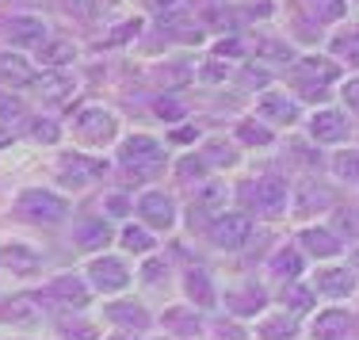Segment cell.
Here are the masks:
<instances>
[{
	"instance_id": "6da1fadb",
	"label": "cell",
	"mask_w": 359,
	"mask_h": 340,
	"mask_svg": "<svg viewBox=\"0 0 359 340\" xmlns=\"http://www.w3.org/2000/svg\"><path fill=\"white\" fill-rule=\"evenodd\" d=\"M15 215L27 218V222H62L65 215H69V207H65L62 195L54 191H42V188H31V191H20V199H15Z\"/></svg>"
},
{
	"instance_id": "ee69618b",
	"label": "cell",
	"mask_w": 359,
	"mask_h": 340,
	"mask_svg": "<svg viewBox=\"0 0 359 340\" xmlns=\"http://www.w3.org/2000/svg\"><path fill=\"white\" fill-rule=\"evenodd\" d=\"M355 210H340V215H337V226H340V233H348V237H352L355 233Z\"/></svg>"
},
{
	"instance_id": "7c38bea8",
	"label": "cell",
	"mask_w": 359,
	"mask_h": 340,
	"mask_svg": "<svg viewBox=\"0 0 359 340\" xmlns=\"http://www.w3.org/2000/svg\"><path fill=\"white\" fill-rule=\"evenodd\" d=\"M50 299L62 302V306H69V310H81V306H88L92 291L76 276H57L54 283H50Z\"/></svg>"
},
{
	"instance_id": "836d02e7",
	"label": "cell",
	"mask_w": 359,
	"mask_h": 340,
	"mask_svg": "<svg viewBox=\"0 0 359 340\" xmlns=\"http://www.w3.org/2000/svg\"><path fill=\"white\" fill-rule=\"evenodd\" d=\"M332 168H337L340 180H359V153H337Z\"/></svg>"
},
{
	"instance_id": "60d3db41",
	"label": "cell",
	"mask_w": 359,
	"mask_h": 340,
	"mask_svg": "<svg viewBox=\"0 0 359 340\" xmlns=\"http://www.w3.org/2000/svg\"><path fill=\"white\" fill-rule=\"evenodd\" d=\"M176 176H180V180H199V176H203V157H184V161H180V168H176Z\"/></svg>"
},
{
	"instance_id": "f5cc1de1",
	"label": "cell",
	"mask_w": 359,
	"mask_h": 340,
	"mask_svg": "<svg viewBox=\"0 0 359 340\" xmlns=\"http://www.w3.org/2000/svg\"><path fill=\"white\" fill-rule=\"evenodd\" d=\"M126 207H130V203H126V199H111V210H115V215H123Z\"/></svg>"
},
{
	"instance_id": "e0dca14e",
	"label": "cell",
	"mask_w": 359,
	"mask_h": 340,
	"mask_svg": "<svg viewBox=\"0 0 359 340\" xmlns=\"http://www.w3.org/2000/svg\"><path fill=\"white\" fill-rule=\"evenodd\" d=\"M348 325H352V318L344 310H321L313 318V340H340L348 333Z\"/></svg>"
},
{
	"instance_id": "3957f363",
	"label": "cell",
	"mask_w": 359,
	"mask_h": 340,
	"mask_svg": "<svg viewBox=\"0 0 359 340\" xmlns=\"http://www.w3.org/2000/svg\"><path fill=\"white\" fill-rule=\"evenodd\" d=\"M115 134H118V118L104 107H84L76 115V138L84 146H107V142H115Z\"/></svg>"
},
{
	"instance_id": "c3c4849f",
	"label": "cell",
	"mask_w": 359,
	"mask_h": 340,
	"mask_svg": "<svg viewBox=\"0 0 359 340\" xmlns=\"http://www.w3.org/2000/svg\"><path fill=\"white\" fill-rule=\"evenodd\" d=\"M344 104H352L355 111H359V81H348L344 84Z\"/></svg>"
},
{
	"instance_id": "83f0119b",
	"label": "cell",
	"mask_w": 359,
	"mask_h": 340,
	"mask_svg": "<svg viewBox=\"0 0 359 340\" xmlns=\"http://www.w3.org/2000/svg\"><path fill=\"white\" fill-rule=\"evenodd\" d=\"M332 203V195L318 188V184H302V191H298V215H313V210H325Z\"/></svg>"
},
{
	"instance_id": "f546056e",
	"label": "cell",
	"mask_w": 359,
	"mask_h": 340,
	"mask_svg": "<svg viewBox=\"0 0 359 340\" xmlns=\"http://www.w3.org/2000/svg\"><path fill=\"white\" fill-rule=\"evenodd\" d=\"M271 271H276L279 279H294L298 271H302V257H298L294 249H283V252H276V257H271Z\"/></svg>"
},
{
	"instance_id": "d6a6232c",
	"label": "cell",
	"mask_w": 359,
	"mask_h": 340,
	"mask_svg": "<svg viewBox=\"0 0 359 340\" xmlns=\"http://www.w3.org/2000/svg\"><path fill=\"white\" fill-rule=\"evenodd\" d=\"M123 245L130 252H149L153 249V233H145L142 226H126L123 229Z\"/></svg>"
},
{
	"instance_id": "7402d4cb",
	"label": "cell",
	"mask_w": 359,
	"mask_h": 340,
	"mask_svg": "<svg viewBox=\"0 0 359 340\" xmlns=\"http://www.w3.org/2000/svg\"><path fill=\"white\" fill-rule=\"evenodd\" d=\"M260 111H264V118H271V123H283V126H290L298 118V107L290 104L287 96H264L260 100Z\"/></svg>"
},
{
	"instance_id": "7bdbcfd3",
	"label": "cell",
	"mask_w": 359,
	"mask_h": 340,
	"mask_svg": "<svg viewBox=\"0 0 359 340\" xmlns=\"http://www.w3.org/2000/svg\"><path fill=\"white\" fill-rule=\"evenodd\" d=\"M138 31H142V23H138V20H134V23H123V27H115V31H111V42L134 39V35H138Z\"/></svg>"
},
{
	"instance_id": "ac0fdd59",
	"label": "cell",
	"mask_w": 359,
	"mask_h": 340,
	"mask_svg": "<svg viewBox=\"0 0 359 340\" xmlns=\"http://www.w3.org/2000/svg\"><path fill=\"white\" fill-rule=\"evenodd\" d=\"M184 291H187V299H191L195 306H203V310L218 302L215 287H210V276H207V271H199V268H191V271H187V279H184Z\"/></svg>"
},
{
	"instance_id": "9a60e30c",
	"label": "cell",
	"mask_w": 359,
	"mask_h": 340,
	"mask_svg": "<svg viewBox=\"0 0 359 340\" xmlns=\"http://www.w3.org/2000/svg\"><path fill=\"white\" fill-rule=\"evenodd\" d=\"M0 84L8 88H27L35 84V73H31V62L23 54H0Z\"/></svg>"
},
{
	"instance_id": "7a4b0ae2",
	"label": "cell",
	"mask_w": 359,
	"mask_h": 340,
	"mask_svg": "<svg viewBox=\"0 0 359 340\" xmlns=\"http://www.w3.org/2000/svg\"><path fill=\"white\" fill-rule=\"evenodd\" d=\"M241 191H245V203L256 207L260 215H268V218H276L279 210L287 207V195H290L283 176H260L256 184H245Z\"/></svg>"
},
{
	"instance_id": "277c9868",
	"label": "cell",
	"mask_w": 359,
	"mask_h": 340,
	"mask_svg": "<svg viewBox=\"0 0 359 340\" xmlns=\"http://www.w3.org/2000/svg\"><path fill=\"white\" fill-rule=\"evenodd\" d=\"M249 233H252V222L241 210H226V215H218L215 226H210V241H215L218 249H241V245L249 241Z\"/></svg>"
},
{
	"instance_id": "7dc6e473",
	"label": "cell",
	"mask_w": 359,
	"mask_h": 340,
	"mask_svg": "<svg viewBox=\"0 0 359 340\" xmlns=\"http://www.w3.org/2000/svg\"><path fill=\"white\" fill-rule=\"evenodd\" d=\"M23 107L15 104V100H0V118H20Z\"/></svg>"
},
{
	"instance_id": "8fae6325",
	"label": "cell",
	"mask_w": 359,
	"mask_h": 340,
	"mask_svg": "<svg viewBox=\"0 0 359 340\" xmlns=\"http://www.w3.org/2000/svg\"><path fill=\"white\" fill-rule=\"evenodd\" d=\"M313 287H318L321 294H329V299H348V294L355 291V271L352 268H321L318 279H313Z\"/></svg>"
},
{
	"instance_id": "52a82bcc",
	"label": "cell",
	"mask_w": 359,
	"mask_h": 340,
	"mask_svg": "<svg viewBox=\"0 0 359 340\" xmlns=\"http://www.w3.org/2000/svg\"><path fill=\"white\" fill-rule=\"evenodd\" d=\"M0 264L12 276H35L42 268V257H39V249H31L23 241H8V245H0Z\"/></svg>"
},
{
	"instance_id": "4316f807",
	"label": "cell",
	"mask_w": 359,
	"mask_h": 340,
	"mask_svg": "<svg viewBox=\"0 0 359 340\" xmlns=\"http://www.w3.org/2000/svg\"><path fill=\"white\" fill-rule=\"evenodd\" d=\"M107 241H111V229L104 222H96V218L76 226V245H84V249H104Z\"/></svg>"
},
{
	"instance_id": "74e56055",
	"label": "cell",
	"mask_w": 359,
	"mask_h": 340,
	"mask_svg": "<svg viewBox=\"0 0 359 340\" xmlns=\"http://www.w3.org/2000/svg\"><path fill=\"white\" fill-rule=\"evenodd\" d=\"M31 138L42 142V146H54V142H57V123H50V118H35V123H31Z\"/></svg>"
},
{
	"instance_id": "cb8c5ba5",
	"label": "cell",
	"mask_w": 359,
	"mask_h": 340,
	"mask_svg": "<svg viewBox=\"0 0 359 340\" xmlns=\"http://www.w3.org/2000/svg\"><path fill=\"white\" fill-rule=\"evenodd\" d=\"M39 318H42V310L35 299H12L4 306V321H12V325H35Z\"/></svg>"
},
{
	"instance_id": "44dd1931",
	"label": "cell",
	"mask_w": 359,
	"mask_h": 340,
	"mask_svg": "<svg viewBox=\"0 0 359 340\" xmlns=\"http://www.w3.org/2000/svg\"><path fill=\"white\" fill-rule=\"evenodd\" d=\"M73 57H76V50H73V42H65V39H46V42L39 46V62L50 65V69L73 62Z\"/></svg>"
},
{
	"instance_id": "ffe728a7",
	"label": "cell",
	"mask_w": 359,
	"mask_h": 340,
	"mask_svg": "<svg viewBox=\"0 0 359 340\" xmlns=\"http://www.w3.org/2000/svg\"><path fill=\"white\" fill-rule=\"evenodd\" d=\"M302 249L313 252V257H337L340 252V237L329 233V229H302Z\"/></svg>"
},
{
	"instance_id": "f907efd6",
	"label": "cell",
	"mask_w": 359,
	"mask_h": 340,
	"mask_svg": "<svg viewBox=\"0 0 359 340\" xmlns=\"http://www.w3.org/2000/svg\"><path fill=\"white\" fill-rule=\"evenodd\" d=\"M218 340H245V333L233 325H218Z\"/></svg>"
},
{
	"instance_id": "2e32d148",
	"label": "cell",
	"mask_w": 359,
	"mask_h": 340,
	"mask_svg": "<svg viewBox=\"0 0 359 340\" xmlns=\"http://www.w3.org/2000/svg\"><path fill=\"white\" fill-rule=\"evenodd\" d=\"M107 318L115 321L118 329H134V333L149 329V313H145V306H138V302H111Z\"/></svg>"
},
{
	"instance_id": "f6af8a7d",
	"label": "cell",
	"mask_w": 359,
	"mask_h": 340,
	"mask_svg": "<svg viewBox=\"0 0 359 340\" xmlns=\"http://www.w3.org/2000/svg\"><path fill=\"white\" fill-rule=\"evenodd\" d=\"M298 92H302L306 100H325L329 96V84H298Z\"/></svg>"
},
{
	"instance_id": "b9f144b4",
	"label": "cell",
	"mask_w": 359,
	"mask_h": 340,
	"mask_svg": "<svg viewBox=\"0 0 359 340\" xmlns=\"http://www.w3.org/2000/svg\"><path fill=\"white\" fill-rule=\"evenodd\" d=\"M65 340H96V329L92 325H62Z\"/></svg>"
},
{
	"instance_id": "8992f818",
	"label": "cell",
	"mask_w": 359,
	"mask_h": 340,
	"mask_svg": "<svg viewBox=\"0 0 359 340\" xmlns=\"http://www.w3.org/2000/svg\"><path fill=\"white\" fill-rule=\"evenodd\" d=\"M88 279L100 287V291H123L126 283H130V271H126V264L118 257H100L88 264Z\"/></svg>"
},
{
	"instance_id": "d590c367",
	"label": "cell",
	"mask_w": 359,
	"mask_h": 340,
	"mask_svg": "<svg viewBox=\"0 0 359 340\" xmlns=\"http://www.w3.org/2000/svg\"><path fill=\"white\" fill-rule=\"evenodd\" d=\"M62 4H65V12H69L73 20H81V23L96 20V0H62Z\"/></svg>"
},
{
	"instance_id": "1f68e13d",
	"label": "cell",
	"mask_w": 359,
	"mask_h": 340,
	"mask_svg": "<svg viewBox=\"0 0 359 340\" xmlns=\"http://www.w3.org/2000/svg\"><path fill=\"white\" fill-rule=\"evenodd\" d=\"M283 302L290 306V310L306 313V310L313 306V291H310V287H302V283H290L287 291H283Z\"/></svg>"
},
{
	"instance_id": "bcb514c9",
	"label": "cell",
	"mask_w": 359,
	"mask_h": 340,
	"mask_svg": "<svg viewBox=\"0 0 359 340\" xmlns=\"http://www.w3.org/2000/svg\"><path fill=\"white\" fill-rule=\"evenodd\" d=\"M157 115H161V118H180V115H184V107H180L176 100H161V104H157Z\"/></svg>"
},
{
	"instance_id": "5b68a950",
	"label": "cell",
	"mask_w": 359,
	"mask_h": 340,
	"mask_svg": "<svg viewBox=\"0 0 359 340\" xmlns=\"http://www.w3.org/2000/svg\"><path fill=\"white\" fill-rule=\"evenodd\" d=\"M118 161H123L126 168H153V165H161V161H165V149H161V142L145 138V134H134V138L123 142Z\"/></svg>"
},
{
	"instance_id": "4dcf8cb0",
	"label": "cell",
	"mask_w": 359,
	"mask_h": 340,
	"mask_svg": "<svg viewBox=\"0 0 359 340\" xmlns=\"http://www.w3.org/2000/svg\"><path fill=\"white\" fill-rule=\"evenodd\" d=\"M237 138H241L245 146H268L271 134H268V126H260L256 118H245V123L237 126Z\"/></svg>"
},
{
	"instance_id": "e575fe53",
	"label": "cell",
	"mask_w": 359,
	"mask_h": 340,
	"mask_svg": "<svg viewBox=\"0 0 359 340\" xmlns=\"http://www.w3.org/2000/svg\"><path fill=\"white\" fill-rule=\"evenodd\" d=\"M332 50H337L340 57H348V65H359V31H352V35H340L337 42H332Z\"/></svg>"
},
{
	"instance_id": "816d5d0a",
	"label": "cell",
	"mask_w": 359,
	"mask_h": 340,
	"mask_svg": "<svg viewBox=\"0 0 359 340\" xmlns=\"http://www.w3.org/2000/svg\"><path fill=\"white\" fill-rule=\"evenodd\" d=\"M4 146H12V130H8L4 123H0V149H4Z\"/></svg>"
},
{
	"instance_id": "d4e9b609",
	"label": "cell",
	"mask_w": 359,
	"mask_h": 340,
	"mask_svg": "<svg viewBox=\"0 0 359 340\" xmlns=\"http://www.w3.org/2000/svg\"><path fill=\"white\" fill-rule=\"evenodd\" d=\"M203 165H218V168H229V165H237V149L229 146L226 138H210L207 146H203Z\"/></svg>"
},
{
	"instance_id": "ba28073f",
	"label": "cell",
	"mask_w": 359,
	"mask_h": 340,
	"mask_svg": "<svg viewBox=\"0 0 359 340\" xmlns=\"http://www.w3.org/2000/svg\"><path fill=\"white\" fill-rule=\"evenodd\" d=\"M138 215H142L145 226H165L168 229L176 222V207H172V199H168L165 191H145L138 199Z\"/></svg>"
},
{
	"instance_id": "4fadbf2b",
	"label": "cell",
	"mask_w": 359,
	"mask_h": 340,
	"mask_svg": "<svg viewBox=\"0 0 359 340\" xmlns=\"http://www.w3.org/2000/svg\"><path fill=\"white\" fill-rule=\"evenodd\" d=\"M332 81H337V65L329 57L310 54L294 65V84H332Z\"/></svg>"
},
{
	"instance_id": "f35d334b",
	"label": "cell",
	"mask_w": 359,
	"mask_h": 340,
	"mask_svg": "<svg viewBox=\"0 0 359 340\" xmlns=\"http://www.w3.org/2000/svg\"><path fill=\"white\" fill-rule=\"evenodd\" d=\"M145 8H149L153 15H161V20H176V15L184 12V0H145Z\"/></svg>"
},
{
	"instance_id": "30bf717a",
	"label": "cell",
	"mask_w": 359,
	"mask_h": 340,
	"mask_svg": "<svg viewBox=\"0 0 359 340\" xmlns=\"http://www.w3.org/2000/svg\"><path fill=\"white\" fill-rule=\"evenodd\" d=\"M35 88H39L42 100H50V104H62V100H69L73 92H76V76L65 73V69H46V73L35 81Z\"/></svg>"
},
{
	"instance_id": "5bb4252c",
	"label": "cell",
	"mask_w": 359,
	"mask_h": 340,
	"mask_svg": "<svg viewBox=\"0 0 359 340\" xmlns=\"http://www.w3.org/2000/svg\"><path fill=\"white\" fill-rule=\"evenodd\" d=\"M313 142H344L348 138V118L340 111H318L310 118Z\"/></svg>"
},
{
	"instance_id": "db71d44e",
	"label": "cell",
	"mask_w": 359,
	"mask_h": 340,
	"mask_svg": "<svg viewBox=\"0 0 359 340\" xmlns=\"http://www.w3.org/2000/svg\"><path fill=\"white\" fill-rule=\"evenodd\" d=\"M355 268H359V252H355Z\"/></svg>"
},
{
	"instance_id": "8d00e7d4",
	"label": "cell",
	"mask_w": 359,
	"mask_h": 340,
	"mask_svg": "<svg viewBox=\"0 0 359 340\" xmlns=\"http://www.w3.org/2000/svg\"><path fill=\"white\" fill-rule=\"evenodd\" d=\"M256 54L279 57V62H290V46H287V42H279V39H260V42H256Z\"/></svg>"
},
{
	"instance_id": "681fc988",
	"label": "cell",
	"mask_w": 359,
	"mask_h": 340,
	"mask_svg": "<svg viewBox=\"0 0 359 340\" xmlns=\"http://www.w3.org/2000/svg\"><path fill=\"white\" fill-rule=\"evenodd\" d=\"M218 54H222V57H226V54H229V57H237V54H241V42H233V39L218 42Z\"/></svg>"
},
{
	"instance_id": "f1b7e54d",
	"label": "cell",
	"mask_w": 359,
	"mask_h": 340,
	"mask_svg": "<svg viewBox=\"0 0 359 340\" xmlns=\"http://www.w3.org/2000/svg\"><path fill=\"white\" fill-rule=\"evenodd\" d=\"M165 325L172 329V333H180V336H195V333H199V318H195L191 310H180V306L165 313Z\"/></svg>"
},
{
	"instance_id": "484cf974",
	"label": "cell",
	"mask_w": 359,
	"mask_h": 340,
	"mask_svg": "<svg viewBox=\"0 0 359 340\" xmlns=\"http://www.w3.org/2000/svg\"><path fill=\"white\" fill-rule=\"evenodd\" d=\"M298 333V321L290 313H276V318H264L260 321V336L264 340H290Z\"/></svg>"
},
{
	"instance_id": "ab89813d",
	"label": "cell",
	"mask_w": 359,
	"mask_h": 340,
	"mask_svg": "<svg viewBox=\"0 0 359 340\" xmlns=\"http://www.w3.org/2000/svg\"><path fill=\"white\" fill-rule=\"evenodd\" d=\"M142 279H145V283H165V279H168V264L161 257H153L149 264L142 268Z\"/></svg>"
},
{
	"instance_id": "603a6c76",
	"label": "cell",
	"mask_w": 359,
	"mask_h": 340,
	"mask_svg": "<svg viewBox=\"0 0 359 340\" xmlns=\"http://www.w3.org/2000/svg\"><path fill=\"white\" fill-rule=\"evenodd\" d=\"M62 180L65 184H84V180H92V176H100L104 172V165H96V161H84V157H65L62 161Z\"/></svg>"
},
{
	"instance_id": "d6986e66",
	"label": "cell",
	"mask_w": 359,
	"mask_h": 340,
	"mask_svg": "<svg viewBox=\"0 0 359 340\" xmlns=\"http://www.w3.org/2000/svg\"><path fill=\"white\" fill-rule=\"evenodd\" d=\"M260 306H264V291H256V287H233L226 294V310L237 313V318H249Z\"/></svg>"
},
{
	"instance_id": "9c48e42d",
	"label": "cell",
	"mask_w": 359,
	"mask_h": 340,
	"mask_svg": "<svg viewBox=\"0 0 359 340\" xmlns=\"http://www.w3.org/2000/svg\"><path fill=\"white\" fill-rule=\"evenodd\" d=\"M0 31H4L8 42H15V46H42V42H46V27H42L39 20H31V15H12V20L0 23Z\"/></svg>"
}]
</instances>
